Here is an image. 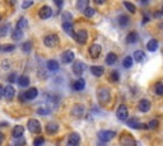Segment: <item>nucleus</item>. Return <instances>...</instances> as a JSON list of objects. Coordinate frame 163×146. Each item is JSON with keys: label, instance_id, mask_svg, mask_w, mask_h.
Segmentation results:
<instances>
[{"label": "nucleus", "instance_id": "obj_1", "mask_svg": "<svg viewBox=\"0 0 163 146\" xmlns=\"http://www.w3.org/2000/svg\"><path fill=\"white\" fill-rule=\"evenodd\" d=\"M59 41H60V38H59V36L58 34H49V36H46L45 38H43V45H45L46 47H56L58 45H59Z\"/></svg>", "mask_w": 163, "mask_h": 146}, {"label": "nucleus", "instance_id": "obj_2", "mask_svg": "<svg viewBox=\"0 0 163 146\" xmlns=\"http://www.w3.org/2000/svg\"><path fill=\"white\" fill-rule=\"evenodd\" d=\"M115 136H116V132L115 131H111V130H101L98 132V139L101 141H103V142L111 141Z\"/></svg>", "mask_w": 163, "mask_h": 146}, {"label": "nucleus", "instance_id": "obj_3", "mask_svg": "<svg viewBox=\"0 0 163 146\" xmlns=\"http://www.w3.org/2000/svg\"><path fill=\"white\" fill-rule=\"evenodd\" d=\"M98 100L102 103V104H106L111 100V93L107 88H101L98 90Z\"/></svg>", "mask_w": 163, "mask_h": 146}, {"label": "nucleus", "instance_id": "obj_4", "mask_svg": "<svg viewBox=\"0 0 163 146\" xmlns=\"http://www.w3.org/2000/svg\"><path fill=\"white\" fill-rule=\"evenodd\" d=\"M27 128L32 133H41V130H42L41 123L37 120H29L27 123Z\"/></svg>", "mask_w": 163, "mask_h": 146}, {"label": "nucleus", "instance_id": "obj_5", "mask_svg": "<svg viewBox=\"0 0 163 146\" xmlns=\"http://www.w3.org/2000/svg\"><path fill=\"white\" fill-rule=\"evenodd\" d=\"M120 144L121 146H136V141L134 140V137L129 133H122L120 137Z\"/></svg>", "mask_w": 163, "mask_h": 146}, {"label": "nucleus", "instance_id": "obj_6", "mask_svg": "<svg viewBox=\"0 0 163 146\" xmlns=\"http://www.w3.org/2000/svg\"><path fill=\"white\" fill-rule=\"evenodd\" d=\"M73 72L75 75H78V76H80L83 72L87 70V65L84 64V62H82V61H75L74 64H73Z\"/></svg>", "mask_w": 163, "mask_h": 146}, {"label": "nucleus", "instance_id": "obj_7", "mask_svg": "<svg viewBox=\"0 0 163 146\" xmlns=\"http://www.w3.org/2000/svg\"><path fill=\"white\" fill-rule=\"evenodd\" d=\"M74 38L79 45H84L87 42V39H88V33H87L85 29H79V30H77Z\"/></svg>", "mask_w": 163, "mask_h": 146}, {"label": "nucleus", "instance_id": "obj_8", "mask_svg": "<svg viewBox=\"0 0 163 146\" xmlns=\"http://www.w3.org/2000/svg\"><path fill=\"white\" fill-rule=\"evenodd\" d=\"M116 116L118 120L121 121H126L127 120V116H129V109L125 104H121V106H118L117 111H116Z\"/></svg>", "mask_w": 163, "mask_h": 146}, {"label": "nucleus", "instance_id": "obj_9", "mask_svg": "<svg viewBox=\"0 0 163 146\" xmlns=\"http://www.w3.org/2000/svg\"><path fill=\"white\" fill-rule=\"evenodd\" d=\"M126 124L129 127H131L134 130H138V128H147V124H142V122H140L136 117H133V118H129L126 120Z\"/></svg>", "mask_w": 163, "mask_h": 146}, {"label": "nucleus", "instance_id": "obj_10", "mask_svg": "<svg viewBox=\"0 0 163 146\" xmlns=\"http://www.w3.org/2000/svg\"><path fill=\"white\" fill-rule=\"evenodd\" d=\"M74 60H75V55H74V52L70 51V50L64 51L62 54H61V61H62V64H71Z\"/></svg>", "mask_w": 163, "mask_h": 146}, {"label": "nucleus", "instance_id": "obj_11", "mask_svg": "<svg viewBox=\"0 0 163 146\" xmlns=\"http://www.w3.org/2000/svg\"><path fill=\"white\" fill-rule=\"evenodd\" d=\"M3 97H4L8 102L13 100L14 97H15V89H14L12 85H6V87L4 88V94H3Z\"/></svg>", "mask_w": 163, "mask_h": 146}, {"label": "nucleus", "instance_id": "obj_12", "mask_svg": "<svg viewBox=\"0 0 163 146\" xmlns=\"http://www.w3.org/2000/svg\"><path fill=\"white\" fill-rule=\"evenodd\" d=\"M38 15L41 19H49L52 15V9L49 5H43L40 10H38Z\"/></svg>", "mask_w": 163, "mask_h": 146}, {"label": "nucleus", "instance_id": "obj_13", "mask_svg": "<svg viewBox=\"0 0 163 146\" xmlns=\"http://www.w3.org/2000/svg\"><path fill=\"white\" fill-rule=\"evenodd\" d=\"M79 144H80L79 133H77V132L70 133V136L68 139V142H66V146H79Z\"/></svg>", "mask_w": 163, "mask_h": 146}, {"label": "nucleus", "instance_id": "obj_14", "mask_svg": "<svg viewBox=\"0 0 163 146\" xmlns=\"http://www.w3.org/2000/svg\"><path fill=\"white\" fill-rule=\"evenodd\" d=\"M102 52V47L98 45V43H93L91 47H89V55L92 59H98L100 55Z\"/></svg>", "mask_w": 163, "mask_h": 146}, {"label": "nucleus", "instance_id": "obj_15", "mask_svg": "<svg viewBox=\"0 0 163 146\" xmlns=\"http://www.w3.org/2000/svg\"><path fill=\"white\" fill-rule=\"evenodd\" d=\"M150 107H152V104H150V102H149L148 99H142V100L139 102V104H138L139 111H140V112H143V113L149 112Z\"/></svg>", "mask_w": 163, "mask_h": 146}, {"label": "nucleus", "instance_id": "obj_16", "mask_svg": "<svg viewBox=\"0 0 163 146\" xmlns=\"http://www.w3.org/2000/svg\"><path fill=\"white\" fill-rule=\"evenodd\" d=\"M38 95V89L37 88H29L26 93H24V98L27 100H33L36 99V97Z\"/></svg>", "mask_w": 163, "mask_h": 146}, {"label": "nucleus", "instance_id": "obj_17", "mask_svg": "<svg viewBox=\"0 0 163 146\" xmlns=\"http://www.w3.org/2000/svg\"><path fill=\"white\" fill-rule=\"evenodd\" d=\"M58 131H59V124H58L56 122L51 121V122H49V123L46 124V132H47V133L54 135V133H56Z\"/></svg>", "mask_w": 163, "mask_h": 146}, {"label": "nucleus", "instance_id": "obj_18", "mask_svg": "<svg viewBox=\"0 0 163 146\" xmlns=\"http://www.w3.org/2000/svg\"><path fill=\"white\" fill-rule=\"evenodd\" d=\"M84 107L83 106H80V104H77V106H74L73 108H71V114L74 117H82L83 114H84Z\"/></svg>", "mask_w": 163, "mask_h": 146}, {"label": "nucleus", "instance_id": "obj_19", "mask_svg": "<svg viewBox=\"0 0 163 146\" xmlns=\"http://www.w3.org/2000/svg\"><path fill=\"white\" fill-rule=\"evenodd\" d=\"M23 133H24V127L23 126H20V124H18V126H15L12 131V136L14 139H20L22 136H23Z\"/></svg>", "mask_w": 163, "mask_h": 146}, {"label": "nucleus", "instance_id": "obj_20", "mask_svg": "<svg viewBox=\"0 0 163 146\" xmlns=\"http://www.w3.org/2000/svg\"><path fill=\"white\" fill-rule=\"evenodd\" d=\"M85 88V80L84 79H78L73 83V89L77 90V91H80Z\"/></svg>", "mask_w": 163, "mask_h": 146}, {"label": "nucleus", "instance_id": "obj_21", "mask_svg": "<svg viewBox=\"0 0 163 146\" xmlns=\"http://www.w3.org/2000/svg\"><path fill=\"white\" fill-rule=\"evenodd\" d=\"M91 72L94 76L100 78V76H102L105 74V69L102 66H91Z\"/></svg>", "mask_w": 163, "mask_h": 146}, {"label": "nucleus", "instance_id": "obj_22", "mask_svg": "<svg viewBox=\"0 0 163 146\" xmlns=\"http://www.w3.org/2000/svg\"><path fill=\"white\" fill-rule=\"evenodd\" d=\"M134 59H135V61H138V62H143V61H145L147 55L144 54V51L138 50V51L134 52Z\"/></svg>", "mask_w": 163, "mask_h": 146}, {"label": "nucleus", "instance_id": "obj_23", "mask_svg": "<svg viewBox=\"0 0 163 146\" xmlns=\"http://www.w3.org/2000/svg\"><path fill=\"white\" fill-rule=\"evenodd\" d=\"M116 61H117V56L114 54V52H110L107 56H106V60H105V62L107 65H115L116 64Z\"/></svg>", "mask_w": 163, "mask_h": 146}, {"label": "nucleus", "instance_id": "obj_24", "mask_svg": "<svg viewBox=\"0 0 163 146\" xmlns=\"http://www.w3.org/2000/svg\"><path fill=\"white\" fill-rule=\"evenodd\" d=\"M47 69L52 72H55L59 70V62L56 60H49L47 61Z\"/></svg>", "mask_w": 163, "mask_h": 146}, {"label": "nucleus", "instance_id": "obj_25", "mask_svg": "<svg viewBox=\"0 0 163 146\" xmlns=\"http://www.w3.org/2000/svg\"><path fill=\"white\" fill-rule=\"evenodd\" d=\"M27 27H28V20H27L24 17L19 18V20L17 22V29L22 30V29H26Z\"/></svg>", "mask_w": 163, "mask_h": 146}, {"label": "nucleus", "instance_id": "obj_26", "mask_svg": "<svg viewBox=\"0 0 163 146\" xmlns=\"http://www.w3.org/2000/svg\"><path fill=\"white\" fill-rule=\"evenodd\" d=\"M147 48H148V51H150V52L157 51V48H158V41H157V39H150L149 42L147 43Z\"/></svg>", "mask_w": 163, "mask_h": 146}, {"label": "nucleus", "instance_id": "obj_27", "mask_svg": "<svg viewBox=\"0 0 163 146\" xmlns=\"http://www.w3.org/2000/svg\"><path fill=\"white\" fill-rule=\"evenodd\" d=\"M62 29L65 33H68L69 36H73V32H74V26L73 23H64L62 22Z\"/></svg>", "mask_w": 163, "mask_h": 146}, {"label": "nucleus", "instance_id": "obj_28", "mask_svg": "<svg viewBox=\"0 0 163 146\" xmlns=\"http://www.w3.org/2000/svg\"><path fill=\"white\" fill-rule=\"evenodd\" d=\"M117 22H118V24H120L121 27H126V26L130 23V18H129L127 15L122 14V15H120V17H118Z\"/></svg>", "mask_w": 163, "mask_h": 146}, {"label": "nucleus", "instance_id": "obj_29", "mask_svg": "<svg viewBox=\"0 0 163 146\" xmlns=\"http://www.w3.org/2000/svg\"><path fill=\"white\" fill-rule=\"evenodd\" d=\"M138 41V33L136 32H130L126 36V42L127 43H135Z\"/></svg>", "mask_w": 163, "mask_h": 146}, {"label": "nucleus", "instance_id": "obj_30", "mask_svg": "<svg viewBox=\"0 0 163 146\" xmlns=\"http://www.w3.org/2000/svg\"><path fill=\"white\" fill-rule=\"evenodd\" d=\"M18 84L20 85V87H27V85H29V78L27 76V75H22L19 79H18Z\"/></svg>", "mask_w": 163, "mask_h": 146}, {"label": "nucleus", "instance_id": "obj_31", "mask_svg": "<svg viewBox=\"0 0 163 146\" xmlns=\"http://www.w3.org/2000/svg\"><path fill=\"white\" fill-rule=\"evenodd\" d=\"M12 38H13V41H20L23 38V32L19 29H14L12 32Z\"/></svg>", "mask_w": 163, "mask_h": 146}, {"label": "nucleus", "instance_id": "obj_32", "mask_svg": "<svg viewBox=\"0 0 163 146\" xmlns=\"http://www.w3.org/2000/svg\"><path fill=\"white\" fill-rule=\"evenodd\" d=\"M88 4H89L88 0H79V2L77 3V8L79 10H82V12H84V10L88 8Z\"/></svg>", "mask_w": 163, "mask_h": 146}, {"label": "nucleus", "instance_id": "obj_33", "mask_svg": "<svg viewBox=\"0 0 163 146\" xmlns=\"http://www.w3.org/2000/svg\"><path fill=\"white\" fill-rule=\"evenodd\" d=\"M122 65H124V67H125V69L131 67V66H133V57H131V56H126V57L124 59Z\"/></svg>", "mask_w": 163, "mask_h": 146}, {"label": "nucleus", "instance_id": "obj_34", "mask_svg": "<svg viewBox=\"0 0 163 146\" xmlns=\"http://www.w3.org/2000/svg\"><path fill=\"white\" fill-rule=\"evenodd\" d=\"M22 51L24 52V54H29V52L32 51V43L31 42H24L23 45H22Z\"/></svg>", "mask_w": 163, "mask_h": 146}, {"label": "nucleus", "instance_id": "obj_35", "mask_svg": "<svg viewBox=\"0 0 163 146\" xmlns=\"http://www.w3.org/2000/svg\"><path fill=\"white\" fill-rule=\"evenodd\" d=\"M8 30H9V24H3V26H0V38L6 36V34H8Z\"/></svg>", "mask_w": 163, "mask_h": 146}, {"label": "nucleus", "instance_id": "obj_36", "mask_svg": "<svg viewBox=\"0 0 163 146\" xmlns=\"http://www.w3.org/2000/svg\"><path fill=\"white\" fill-rule=\"evenodd\" d=\"M124 6L129 10L130 13H135L136 12V6L134 4H131V3H129V2H124Z\"/></svg>", "mask_w": 163, "mask_h": 146}, {"label": "nucleus", "instance_id": "obj_37", "mask_svg": "<svg viewBox=\"0 0 163 146\" xmlns=\"http://www.w3.org/2000/svg\"><path fill=\"white\" fill-rule=\"evenodd\" d=\"M71 19H73V17H71V14L69 12H64L62 13V20H64V23H71Z\"/></svg>", "mask_w": 163, "mask_h": 146}, {"label": "nucleus", "instance_id": "obj_38", "mask_svg": "<svg viewBox=\"0 0 163 146\" xmlns=\"http://www.w3.org/2000/svg\"><path fill=\"white\" fill-rule=\"evenodd\" d=\"M83 13H84V15H85V17H88V18H91V17H93V15L96 14V10H94L93 8H89V6H88V8H87V9L84 10Z\"/></svg>", "mask_w": 163, "mask_h": 146}, {"label": "nucleus", "instance_id": "obj_39", "mask_svg": "<svg viewBox=\"0 0 163 146\" xmlns=\"http://www.w3.org/2000/svg\"><path fill=\"white\" fill-rule=\"evenodd\" d=\"M118 80H120V74H118V71L115 70L111 72V81L112 83H117Z\"/></svg>", "mask_w": 163, "mask_h": 146}, {"label": "nucleus", "instance_id": "obj_40", "mask_svg": "<svg viewBox=\"0 0 163 146\" xmlns=\"http://www.w3.org/2000/svg\"><path fill=\"white\" fill-rule=\"evenodd\" d=\"M154 90H156L157 95H163V84L162 83H158V84L156 85V88H154Z\"/></svg>", "mask_w": 163, "mask_h": 146}, {"label": "nucleus", "instance_id": "obj_41", "mask_svg": "<svg viewBox=\"0 0 163 146\" xmlns=\"http://www.w3.org/2000/svg\"><path fill=\"white\" fill-rule=\"evenodd\" d=\"M37 113L41 114V116H47V114L51 113V111L49 108H37Z\"/></svg>", "mask_w": 163, "mask_h": 146}, {"label": "nucleus", "instance_id": "obj_42", "mask_svg": "<svg viewBox=\"0 0 163 146\" xmlns=\"http://www.w3.org/2000/svg\"><path fill=\"white\" fill-rule=\"evenodd\" d=\"M2 50H3L4 52H12V51L15 50V46H14V45H4V46L2 47Z\"/></svg>", "mask_w": 163, "mask_h": 146}, {"label": "nucleus", "instance_id": "obj_43", "mask_svg": "<svg viewBox=\"0 0 163 146\" xmlns=\"http://www.w3.org/2000/svg\"><path fill=\"white\" fill-rule=\"evenodd\" d=\"M158 127V121L153 120V121H150L148 124H147V128H150V130H154Z\"/></svg>", "mask_w": 163, "mask_h": 146}, {"label": "nucleus", "instance_id": "obj_44", "mask_svg": "<svg viewBox=\"0 0 163 146\" xmlns=\"http://www.w3.org/2000/svg\"><path fill=\"white\" fill-rule=\"evenodd\" d=\"M43 144H45V139H43V137H37L33 141V146H42Z\"/></svg>", "mask_w": 163, "mask_h": 146}, {"label": "nucleus", "instance_id": "obj_45", "mask_svg": "<svg viewBox=\"0 0 163 146\" xmlns=\"http://www.w3.org/2000/svg\"><path fill=\"white\" fill-rule=\"evenodd\" d=\"M15 80H17V74L15 72H10L9 76H8V81L9 83H15Z\"/></svg>", "mask_w": 163, "mask_h": 146}, {"label": "nucleus", "instance_id": "obj_46", "mask_svg": "<svg viewBox=\"0 0 163 146\" xmlns=\"http://www.w3.org/2000/svg\"><path fill=\"white\" fill-rule=\"evenodd\" d=\"M32 4H33V2H24L23 4H22V8H23V9H27V8L32 6Z\"/></svg>", "mask_w": 163, "mask_h": 146}, {"label": "nucleus", "instance_id": "obj_47", "mask_svg": "<svg viewBox=\"0 0 163 146\" xmlns=\"http://www.w3.org/2000/svg\"><path fill=\"white\" fill-rule=\"evenodd\" d=\"M24 145H26V140H23V139L19 140V141L15 144V146H24Z\"/></svg>", "mask_w": 163, "mask_h": 146}, {"label": "nucleus", "instance_id": "obj_48", "mask_svg": "<svg viewBox=\"0 0 163 146\" xmlns=\"http://www.w3.org/2000/svg\"><path fill=\"white\" fill-rule=\"evenodd\" d=\"M3 94H4V88H3L2 85H0V98L3 97Z\"/></svg>", "mask_w": 163, "mask_h": 146}, {"label": "nucleus", "instance_id": "obj_49", "mask_svg": "<svg viewBox=\"0 0 163 146\" xmlns=\"http://www.w3.org/2000/svg\"><path fill=\"white\" fill-rule=\"evenodd\" d=\"M3 140H4V135H3V132H0V145H2Z\"/></svg>", "mask_w": 163, "mask_h": 146}, {"label": "nucleus", "instance_id": "obj_50", "mask_svg": "<svg viewBox=\"0 0 163 146\" xmlns=\"http://www.w3.org/2000/svg\"><path fill=\"white\" fill-rule=\"evenodd\" d=\"M0 126H2V127H4V126H5V127H6V126H8V122H3L2 124H0Z\"/></svg>", "mask_w": 163, "mask_h": 146}, {"label": "nucleus", "instance_id": "obj_51", "mask_svg": "<svg viewBox=\"0 0 163 146\" xmlns=\"http://www.w3.org/2000/svg\"><path fill=\"white\" fill-rule=\"evenodd\" d=\"M55 4H58L59 6H61L62 5V2H56V0H55Z\"/></svg>", "mask_w": 163, "mask_h": 146}, {"label": "nucleus", "instance_id": "obj_52", "mask_svg": "<svg viewBox=\"0 0 163 146\" xmlns=\"http://www.w3.org/2000/svg\"><path fill=\"white\" fill-rule=\"evenodd\" d=\"M96 3H98V4H103V0H96Z\"/></svg>", "mask_w": 163, "mask_h": 146}, {"label": "nucleus", "instance_id": "obj_53", "mask_svg": "<svg viewBox=\"0 0 163 146\" xmlns=\"http://www.w3.org/2000/svg\"><path fill=\"white\" fill-rule=\"evenodd\" d=\"M162 14H163V9H162Z\"/></svg>", "mask_w": 163, "mask_h": 146}, {"label": "nucleus", "instance_id": "obj_54", "mask_svg": "<svg viewBox=\"0 0 163 146\" xmlns=\"http://www.w3.org/2000/svg\"><path fill=\"white\" fill-rule=\"evenodd\" d=\"M0 20H2V17H0Z\"/></svg>", "mask_w": 163, "mask_h": 146}, {"label": "nucleus", "instance_id": "obj_55", "mask_svg": "<svg viewBox=\"0 0 163 146\" xmlns=\"http://www.w3.org/2000/svg\"><path fill=\"white\" fill-rule=\"evenodd\" d=\"M0 50H2V46H0Z\"/></svg>", "mask_w": 163, "mask_h": 146}]
</instances>
